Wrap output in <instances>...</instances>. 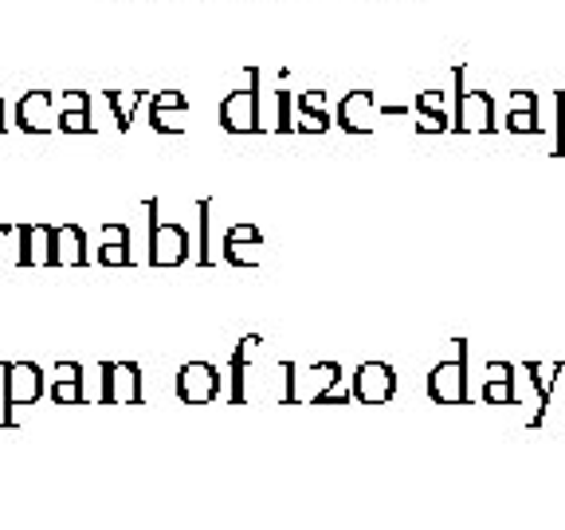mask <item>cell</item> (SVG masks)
<instances>
[{"label":"cell","mask_w":565,"mask_h":530,"mask_svg":"<svg viewBox=\"0 0 565 530\" xmlns=\"http://www.w3.org/2000/svg\"><path fill=\"white\" fill-rule=\"evenodd\" d=\"M456 83H459V110H456L459 130H494V98L487 91H463V67L456 71Z\"/></svg>","instance_id":"6da1fadb"},{"label":"cell","mask_w":565,"mask_h":530,"mask_svg":"<svg viewBox=\"0 0 565 530\" xmlns=\"http://www.w3.org/2000/svg\"><path fill=\"white\" fill-rule=\"evenodd\" d=\"M17 123H20V130H28V134L55 130V126H60V103H55L47 91H32V95L20 98Z\"/></svg>","instance_id":"7a4b0ae2"},{"label":"cell","mask_w":565,"mask_h":530,"mask_svg":"<svg viewBox=\"0 0 565 530\" xmlns=\"http://www.w3.org/2000/svg\"><path fill=\"white\" fill-rule=\"evenodd\" d=\"M221 123L228 126V130H236V134H252V130H259V95H256V87L252 91H232L228 98L221 103Z\"/></svg>","instance_id":"3957f363"},{"label":"cell","mask_w":565,"mask_h":530,"mask_svg":"<svg viewBox=\"0 0 565 530\" xmlns=\"http://www.w3.org/2000/svg\"><path fill=\"white\" fill-rule=\"evenodd\" d=\"M150 259L153 264H161V267H169V264H181L185 259V252H189V236H185V229H177V224H153V240H150Z\"/></svg>","instance_id":"277c9868"},{"label":"cell","mask_w":565,"mask_h":530,"mask_svg":"<svg viewBox=\"0 0 565 530\" xmlns=\"http://www.w3.org/2000/svg\"><path fill=\"white\" fill-rule=\"evenodd\" d=\"M338 123L353 134L373 130V91H353V95H345L342 106H338Z\"/></svg>","instance_id":"5b68a950"},{"label":"cell","mask_w":565,"mask_h":530,"mask_svg":"<svg viewBox=\"0 0 565 530\" xmlns=\"http://www.w3.org/2000/svg\"><path fill=\"white\" fill-rule=\"evenodd\" d=\"M189 106V98L181 95V91H161V95H153V103H150V123H153V130H181V123L173 118V110H185Z\"/></svg>","instance_id":"8992f818"},{"label":"cell","mask_w":565,"mask_h":530,"mask_svg":"<svg viewBox=\"0 0 565 530\" xmlns=\"http://www.w3.org/2000/svg\"><path fill=\"white\" fill-rule=\"evenodd\" d=\"M511 126L514 134H530L534 126H539V103H534V95L530 91H514L511 98Z\"/></svg>","instance_id":"52a82bcc"},{"label":"cell","mask_w":565,"mask_h":530,"mask_svg":"<svg viewBox=\"0 0 565 530\" xmlns=\"http://www.w3.org/2000/svg\"><path fill=\"white\" fill-rule=\"evenodd\" d=\"M358 389H362L365 401L388 398V393H393V373H388L385 365H362V373H358Z\"/></svg>","instance_id":"ba28073f"},{"label":"cell","mask_w":565,"mask_h":530,"mask_svg":"<svg viewBox=\"0 0 565 530\" xmlns=\"http://www.w3.org/2000/svg\"><path fill=\"white\" fill-rule=\"evenodd\" d=\"M52 259H67V264H83L87 252H83V232L79 229H63L52 232Z\"/></svg>","instance_id":"9c48e42d"},{"label":"cell","mask_w":565,"mask_h":530,"mask_svg":"<svg viewBox=\"0 0 565 530\" xmlns=\"http://www.w3.org/2000/svg\"><path fill=\"white\" fill-rule=\"evenodd\" d=\"M212 385H216V373L209 365H185L181 370V393L185 398H209Z\"/></svg>","instance_id":"30bf717a"},{"label":"cell","mask_w":565,"mask_h":530,"mask_svg":"<svg viewBox=\"0 0 565 530\" xmlns=\"http://www.w3.org/2000/svg\"><path fill=\"white\" fill-rule=\"evenodd\" d=\"M106 247H103V264H130V252H126V229L122 224H106Z\"/></svg>","instance_id":"8fae6325"},{"label":"cell","mask_w":565,"mask_h":530,"mask_svg":"<svg viewBox=\"0 0 565 530\" xmlns=\"http://www.w3.org/2000/svg\"><path fill=\"white\" fill-rule=\"evenodd\" d=\"M9 385H12V401H28V398H35V389H40V378H35L32 365H12Z\"/></svg>","instance_id":"7c38bea8"},{"label":"cell","mask_w":565,"mask_h":530,"mask_svg":"<svg viewBox=\"0 0 565 530\" xmlns=\"http://www.w3.org/2000/svg\"><path fill=\"white\" fill-rule=\"evenodd\" d=\"M110 106H115V118H118V130H126V126H130V115H134V106L141 103V98H146V91H130V95H118V91H110Z\"/></svg>","instance_id":"4fadbf2b"},{"label":"cell","mask_w":565,"mask_h":530,"mask_svg":"<svg viewBox=\"0 0 565 530\" xmlns=\"http://www.w3.org/2000/svg\"><path fill=\"white\" fill-rule=\"evenodd\" d=\"M436 393H456L459 389V365H440L436 370Z\"/></svg>","instance_id":"5bb4252c"},{"label":"cell","mask_w":565,"mask_h":530,"mask_svg":"<svg viewBox=\"0 0 565 530\" xmlns=\"http://www.w3.org/2000/svg\"><path fill=\"white\" fill-rule=\"evenodd\" d=\"M60 126L71 134H87L90 130V115L87 110H71V115H60Z\"/></svg>","instance_id":"9a60e30c"},{"label":"cell","mask_w":565,"mask_h":530,"mask_svg":"<svg viewBox=\"0 0 565 530\" xmlns=\"http://www.w3.org/2000/svg\"><path fill=\"white\" fill-rule=\"evenodd\" d=\"M60 110L63 115H71V110H90V95H83V91H67V95L60 98Z\"/></svg>","instance_id":"2e32d148"},{"label":"cell","mask_w":565,"mask_h":530,"mask_svg":"<svg viewBox=\"0 0 565 530\" xmlns=\"http://www.w3.org/2000/svg\"><path fill=\"white\" fill-rule=\"evenodd\" d=\"M416 106H420V115H444V95H436V91H420Z\"/></svg>","instance_id":"e0dca14e"},{"label":"cell","mask_w":565,"mask_h":530,"mask_svg":"<svg viewBox=\"0 0 565 530\" xmlns=\"http://www.w3.org/2000/svg\"><path fill=\"white\" fill-rule=\"evenodd\" d=\"M299 126H302V130H318V134H322V130H327V115H322V110H302V115H299Z\"/></svg>","instance_id":"ac0fdd59"},{"label":"cell","mask_w":565,"mask_h":530,"mask_svg":"<svg viewBox=\"0 0 565 530\" xmlns=\"http://www.w3.org/2000/svg\"><path fill=\"white\" fill-rule=\"evenodd\" d=\"M322 103H327V95H322V91H310V95H302V110H322Z\"/></svg>","instance_id":"d6986e66"},{"label":"cell","mask_w":565,"mask_h":530,"mask_svg":"<svg viewBox=\"0 0 565 530\" xmlns=\"http://www.w3.org/2000/svg\"><path fill=\"white\" fill-rule=\"evenodd\" d=\"M557 130H562V138H565V91L557 95Z\"/></svg>","instance_id":"ffe728a7"},{"label":"cell","mask_w":565,"mask_h":530,"mask_svg":"<svg viewBox=\"0 0 565 530\" xmlns=\"http://www.w3.org/2000/svg\"><path fill=\"white\" fill-rule=\"evenodd\" d=\"M0 123H4V103H0Z\"/></svg>","instance_id":"44dd1931"}]
</instances>
